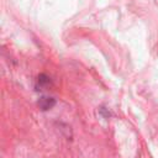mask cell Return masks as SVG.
Segmentation results:
<instances>
[{
    "instance_id": "obj_1",
    "label": "cell",
    "mask_w": 158,
    "mask_h": 158,
    "mask_svg": "<svg viewBox=\"0 0 158 158\" xmlns=\"http://www.w3.org/2000/svg\"><path fill=\"white\" fill-rule=\"evenodd\" d=\"M38 105H40L41 109L48 110V109H51V107L54 105V100H53L52 98H42V99L38 101Z\"/></svg>"
}]
</instances>
